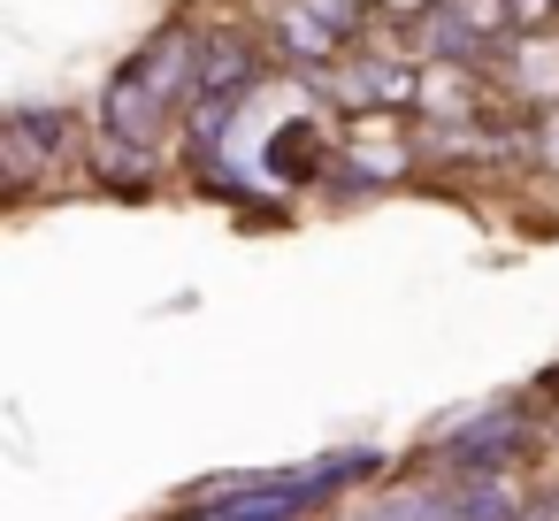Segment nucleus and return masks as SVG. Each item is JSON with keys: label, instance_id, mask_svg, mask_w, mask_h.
I'll return each instance as SVG.
<instances>
[{"label": "nucleus", "instance_id": "20e7f679", "mask_svg": "<svg viewBox=\"0 0 559 521\" xmlns=\"http://www.w3.org/2000/svg\"><path fill=\"white\" fill-rule=\"evenodd\" d=\"M528 437H536L528 399H498V406H483L475 422L444 429V437L421 452V467H437V475H506V467L528 452Z\"/></svg>", "mask_w": 559, "mask_h": 521}, {"label": "nucleus", "instance_id": "f03ea898", "mask_svg": "<svg viewBox=\"0 0 559 521\" xmlns=\"http://www.w3.org/2000/svg\"><path fill=\"white\" fill-rule=\"evenodd\" d=\"M383 467L376 445H353V452H322L307 467H269V475H215L185 498L177 521H307L322 513L330 498H353L368 475Z\"/></svg>", "mask_w": 559, "mask_h": 521}, {"label": "nucleus", "instance_id": "7ed1b4c3", "mask_svg": "<svg viewBox=\"0 0 559 521\" xmlns=\"http://www.w3.org/2000/svg\"><path fill=\"white\" fill-rule=\"evenodd\" d=\"M521 513L528 506L513 498L506 475H429L345 506V521H521Z\"/></svg>", "mask_w": 559, "mask_h": 521}, {"label": "nucleus", "instance_id": "39448f33", "mask_svg": "<svg viewBox=\"0 0 559 521\" xmlns=\"http://www.w3.org/2000/svg\"><path fill=\"white\" fill-rule=\"evenodd\" d=\"M0 146H9V177L32 192V185L47 177V162L70 154V116H62V108H16L9 131H0Z\"/></svg>", "mask_w": 559, "mask_h": 521}, {"label": "nucleus", "instance_id": "0eeeda50", "mask_svg": "<svg viewBox=\"0 0 559 521\" xmlns=\"http://www.w3.org/2000/svg\"><path fill=\"white\" fill-rule=\"evenodd\" d=\"M528 146H536V162H544V169H559V108H544V116H536V139H528Z\"/></svg>", "mask_w": 559, "mask_h": 521}, {"label": "nucleus", "instance_id": "f257e3e1", "mask_svg": "<svg viewBox=\"0 0 559 521\" xmlns=\"http://www.w3.org/2000/svg\"><path fill=\"white\" fill-rule=\"evenodd\" d=\"M200 93H207V32L169 24V32H154V39L116 70L108 108H100V131L123 139V146H146V154H154L177 123H192Z\"/></svg>", "mask_w": 559, "mask_h": 521}, {"label": "nucleus", "instance_id": "423d86ee", "mask_svg": "<svg viewBox=\"0 0 559 521\" xmlns=\"http://www.w3.org/2000/svg\"><path fill=\"white\" fill-rule=\"evenodd\" d=\"M506 85H513L521 100H544V108H559V39H551L544 24L506 39Z\"/></svg>", "mask_w": 559, "mask_h": 521}]
</instances>
